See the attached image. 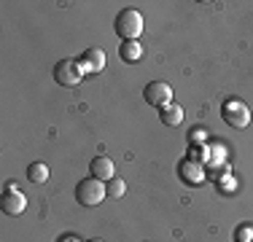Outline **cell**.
<instances>
[{
  "label": "cell",
  "mask_w": 253,
  "mask_h": 242,
  "mask_svg": "<svg viewBox=\"0 0 253 242\" xmlns=\"http://www.w3.org/2000/svg\"><path fill=\"white\" fill-rule=\"evenodd\" d=\"M116 35L122 40H137V35L143 33V16H140V11H135V8H124L122 14L116 16Z\"/></svg>",
  "instance_id": "obj_1"
},
{
  "label": "cell",
  "mask_w": 253,
  "mask_h": 242,
  "mask_svg": "<svg viewBox=\"0 0 253 242\" xmlns=\"http://www.w3.org/2000/svg\"><path fill=\"white\" fill-rule=\"evenodd\" d=\"M105 197H108L105 186H102V180H97V178H86L76 186V199L84 207H94V204H100Z\"/></svg>",
  "instance_id": "obj_2"
},
{
  "label": "cell",
  "mask_w": 253,
  "mask_h": 242,
  "mask_svg": "<svg viewBox=\"0 0 253 242\" xmlns=\"http://www.w3.org/2000/svg\"><path fill=\"white\" fill-rule=\"evenodd\" d=\"M84 76H86V73L78 65V59H59V62L54 65V81H57L59 86H78Z\"/></svg>",
  "instance_id": "obj_3"
},
{
  "label": "cell",
  "mask_w": 253,
  "mask_h": 242,
  "mask_svg": "<svg viewBox=\"0 0 253 242\" xmlns=\"http://www.w3.org/2000/svg\"><path fill=\"white\" fill-rule=\"evenodd\" d=\"M221 116H224V121L232 129H245V126L251 124V111L245 102L240 100H226L224 108H221Z\"/></svg>",
  "instance_id": "obj_4"
},
{
  "label": "cell",
  "mask_w": 253,
  "mask_h": 242,
  "mask_svg": "<svg viewBox=\"0 0 253 242\" xmlns=\"http://www.w3.org/2000/svg\"><path fill=\"white\" fill-rule=\"evenodd\" d=\"M143 97H146V102L148 105H154V108H167L172 102V89H170V83L167 81H151L146 86V92H143Z\"/></svg>",
  "instance_id": "obj_5"
},
{
  "label": "cell",
  "mask_w": 253,
  "mask_h": 242,
  "mask_svg": "<svg viewBox=\"0 0 253 242\" xmlns=\"http://www.w3.org/2000/svg\"><path fill=\"white\" fill-rule=\"evenodd\" d=\"M0 207H3L5 215H22L27 207V197L22 191H14V194H3L0 199Z\"/></svg>",
  "instance_id": "obj_6"
},
{
  "label": "cell",
  "mask_w": 253,
  "mask_h": 242,
  "mask_svg": "<svg viewBox=\"0 0 253 242\" xmlns=\"http://www.w3.org/2000/svg\"><path fill=\"white\" fill-rule=\"evenodd\" d=\"M89 172H92V178L97 180H113V172H116V167H113V161L108 159V156H94L92 161H89Z\"/></svg>",
  "instance_id": "obj_7"
},
{
  "label": "cell",
  "mask_w": 253,
  "mask_h": 242,
  "mask_svg": "<svg viewBox=\"0 0 253 242\" xmlns=\"http://www.w3.org/2000/svg\"><path fill=\"white\" fill-rule=\"evenodd\" d=\"M78 65L84 68V73H100L105 68V51L102 48H86V54L78 59Z\"/></svg>",
  "instance_id": "obj_8"
},
{
  "label": "cell",
  "mask_w": 253,
  "mask_h": 242,
  "mask_svg": "<svg viewBox=\"0 0 253 242\" xmlns=\"http://www.w3.org/2000/svg\"><path fill=\"white\" fill-rule=\"evenodd\" d=\"M178 172H180V180H186V183H202L205 180V169L200 161H180V167H178Z\"/></svg>",
  "instance_id": "obj_9"
},
{
  "label": "cell",
  "mask_w": 253,
  "mask_h": 242,
  "mask_svg": "<svg viewBox=\"0 0 253 242\" xmlns=\"http://www.w3.org/2000/svg\"><path fill=\"white\" fill-rule=\"evenodd\" d=\"M119 54H122L124 62H137V59L143 57V46L137 43V40H122V48H119Z\"/></svg>",
  "instance_id": "obj_10"
},
{
  "label": "cell",
  "mask_w": 253,
  "mask_h": 242,
  "mask_svg": "<svg viewBox=\"0 0 253 242\" xmlns=\"http://www.w3.org/2000/svg\"><path fill=\"white\" fill-rule=\"evenodd\" d=\"M159 119H162V124H167V126H178L180 121H183V108L180 105H167V108H162V113H159Z\"/></svg>",
  "instance_id": "obj_11"
},
{
  "label": "cell",
  "mask_w": 253,
  "mask_h": 242,
  "mask_svg": "<svg viewBox=\"0 0 253 242\" xmlns=\"http://www.w3.org/2000/svg\"><path fill=\"white\" fill-rule=\"evenodd\" d=\"M27 180H33V183H46V180H49V167H46L43 161H33V164L27 167Z\"/></svg>",
  "instance_id": "obj_12"
},
{
  "label": "cell",
  "mask_w": 253,
  "mask_h": 242,
  "mask_svg": "<svg viewBox=\"0 0 253 242\" xmlns=\"http://www.w3.org/2000/svg\"><path fill=\"white\" fill-rule=\"evenodd\" d=\"M105 194H108V199H122L126 194V183H124V180H119V178L108 180V183H105Z\"/></svg>",
  "instance_id": "obj_13"
},
{
  "label": "cell",
  "mask_w": 253,
  "mask_h": 242,
  "mask_svg": "<svg viewBox=\"0 0 253 242\" xmlns=\"http://www.w3.org/2000/svg\"><path fill=\"white\" fill-rule=\"evenodd\" d=\"M237 242H253V226H248V223L237 226Z\"/></svg>",
  "instance_id": "obj_14"
},
{
  "label": "cell",
  "mask_w": 253,
  "mask_h": 242,
  "mask_svg": "<svg viewBox=\"0 0 253 242\" xmlns=\"http://www.w3.org/2000/svg\"><path fill=\"white\" fill-rule=\"evenodd\" d=\"M14 191H19V186H16V183H5V194H14Z\"/></svg>",
  "instance_id": "obj_15"
},
{
  "label": "cell",
  "mask_w": 253,
  "mask_h": 242,
  "mask_svg": "<svg viewBox=\"0 0 253 242\" xmlns=\"http://www.w3.org/2000/svg\"><path fill=\"white\" fill-rule=\"evenodd\" d=\"M62 242H78V240H76V237H65Z\"/></svg>",
  "instance_id": "obj_16"
},
{
  "label": "cell",
  "mask_w": 253,
  "mask_h": 242,
  "mask_svg": "<svg viewBox=\"0 0 253 242\" xmlns=\"http://www.w3.org/2000/svg\"><path fill=\"white\" fill-rule=\"evenodd\" d=\"M86 242H102V240H86Z\"/></svg>",
  "instance_id": "obj_17"
}]
</instances>
